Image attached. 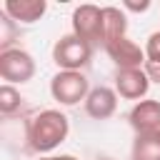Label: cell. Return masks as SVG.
I'll use <instances>...</instances> for the list:
<instances>
[{
	"instance_id": "3957f363",
	"label": "cell",
	"mask_w": 160,
	"mask_h": 160,
	"mask_svg": "<svg viewBox=\"0 0 160 160\" xmlns=\"http://www.w3.org/2000/svg\"><path fill=\"white\" fill-rule=\"evenodd\" d=\"M50 95L60 105H78L80 100L90 95L88 78L78 70H60L50 80Z\"/></svg>"
},
{
	"instance_id": "30bf717a",
	"label": "cell",
	"mask_w": 160,
	"mask_h": 160,
	"mask_svg": "<svg viewBox=\"0 0 160 160\" xmlns=\"http://www.w3.org/2000/svg\"><path fill=\"white\" fill-rule=\"evenodd\" d=\"M48 10V2L45 0H5L2 2V12L10 15L18 25H32L38 22Z\"/></svg>"
},
{
	"instance_id": "ba28073f",
	"label": "cell",
	"mask_w": 160,
	"mask_h": 160,
	"mask_svg": "<svg viewBox=\"0 0 160 160\" xmlns=\"http://www.w3.org/2000/svg\"><path fill=\"white\" fill-rule=\"evenodd\" d=\"M128 122L135 135L158 132L160 130V100H140L128 112Z\"/></svg>"
},
{
	"instance_id": "8fae6325",
	"label": "cell",
	"mask_w": 160,
	"mask_h": 160,
	"mask_svg": "<svg viewBox=\"0 0 160 160\" xmlns=\"http://www.w3.org/2000/svg\"><path fill=\"white\" fill-rule=\"evenodd\" d=\"M125 32H128V15L120 8H115V5L102 8V38H105V42L125 38Z\"/></svg>"
},
{
	"instance_id": "6da1fadb",
	"label": "cell",
	"mask_w": 160,
	"mask_h": 160,
	"mask_svg": "<svg viewBox=\"0 0 160 160\" xmlns=\"http://www.w3.org/2000/svg\"><path fill=\"white\" fill-rule=\"evenodd\" d=\"M70 132V122L68 118L60 112V110H40L32 120H30V128H28V140H30V148L35 152H50L55 150Z\"/></svg>"
},
{
	"instance_id": "9a60e30c",
	"label": "cell",
	"mask_w": 160,
	"mask_h": 160,
	"mask_svg": "<svg viewBox=\"0 0 160 160\" xmlns=\"http://www.w3.org/2000/svg\"><path fill=\"white\" fill-rule=\"evenodd\" d=\"M145 58H148V62H160V30H155V32L148 35Z\"/></svg>"
},
{
	"instance_id": "5bb4252c",
	"label": "cell",
	"mask_w": 160,
	"mask_h": 160,
	"mask_svg": "<svg viewBox=\"0 0 160 160\" xmlns=\"http://www.w3.org/2000/svg\"><path fill=\"white\" fill-rule=\"evenodd\" d=\"M18 32H20V30H18V22L0 10V52H2V50H10V42L15 40Z\"/></svg>"
},
{
	"instance_id": "8992f818",
	"label": "cell",
	"mask_w": 160,
	"mask_h": 160,
	"mask_svg": "<svg viewBox=\"0 0 160 160\" xmlns=\"http://www.w3.org/2000/svg\"><path fill=\"white\" fill-rule=\"evenodd\" d=\"M105 52L110 55V60L118 65V70H125V68H142L148 62L145 58V48H140L138 42H132L128 35L125 38H118L112 42H105L102 45Z\"/></svg>"
},
{
	"instance_id": "4fadbf2b",
	"label": "cell",
	"mask_w": 160,
	"mask_h": 160,
	"mask_svg": "<svg viewBox=\"0 0 160 160\" xmlns=\"http://www.w3.org/2000/svg\"><path fill=\"white\" fill-rule=\"evenodd\" d=\"M20 105H22L20 92H18L12 85L2 82V85H0V112H2V115H12L15 110H20Z\"/></svg>"
},
{
	"instance_id": "5b68a950",
	"label": "cell",
	"mask_w": 160,
	"mask_h": 160,
	"mask_svg": "<svg viewBox=\"0 0 160 160\" xmlns=\"http://www.w3.org/2000/svg\"><path fill=\"white\" fill-rule=\"evenodd\" d=\"M72 35H78L88 45L105 42V38H102V8L92 5V2L78 5L72 10Z\"/></svg>"
},
{
	"instance_id": "7c38bea8",
	"label": "cell",
	"mask_w": 160,
	"mask_h": 160,
	"mask_svg": "<svg viewBox=\"0 0 160 160\" xmlns=\"http://www.w3.org/2000/svg\"><path fill=\"white\" fill-rule=\"evenodd\" d=\"M132 160H160V130L135 135L132 140Z\"/></svg>"
},
{
	"instance_id": "ffe728a7",
	"label": "cell",
	"mask_w": 160,
	"mask_h": 160,
	"mask_svg": "<svg viewBox=\"0 0 160 160\" xmlns=\"http://www.w3.org/2000/svg\"><path fill=\"white\" fill-rule=\"evenodd\" d=\"M102 160H110V158H102Z\"/></svg>"
},
{
	"instance_id": "277c9868",
	"label": "cell",
	"mask_w": 160,
	"mask_h": 160,
	"mask_svg": "<svg viewBox=\"0 0 160 160\" xmlns=\"http://www.w3.org/2000/svg\"><path fill=\"white\" fill-rule=\"evenodd\" d=\"M32 75H35V60L28 50L10 48L0 52V78L8 85H22L32 80Z\"/></svg>"
},
{
	"instance_id": "52a82bcc",
	"label": "cell",
	"mask_w": 160,
	"mask_h": 160,
	"mask_svg": "<svg viewBox=\"0 0 160 160\" xmlns=\"http://www.w3.org/2000/svg\"><path fill=\"white\" fill-rule=\"evenodd\" d=\"M150 90V78L142 68H125L115 72V92L125 100H138L145 98Z\"/></svg>"
},
{
	"instance_id": "7a4b0ae2",
	"label": "cell",
	"mask_w": 160,
	"mask_h": 160,
	"mask_svg": "<svg viewBox=\"0 0 160 160\" xmlns=\"http://www.w3.org/2000/svg\"><path fill=\"white\" fill-rule=\"evenodd\" d=\"M92 58V45H88L85 40H80L78 35H62L55 45H52V60L60 70H82Z\"/></svg>"
},
{
	"instance_id": "9c48e42d",
	"label": "cell",
	"mask_w": 160,
	"mask_h": 160,
	"mask_svg": "<svg viewBox=\"0 0 160 160\" xmlns=\"http://www.w3.org/2000/svg\"><path fill=\"white\" fill-rule=\"evenodd\" d=\"M115 110H118V92L112 88L105 85L92 88L90 95L85 98V112L95 120H108L115 115Z\"/></svg>"
},
{
	"instance_id": "d6986e66",
	"label": "cell",
	"mask_w": 160,
	"mask_h": 160,
	"mask_svg": "<svg viewBox=\"0 0 160 160\" xmlns=\"http://www.w3.org/2000/svg\"><path fill=\"white\" fill-rule=\"evenodd\" d=\"M40 160H50V158H40Z\"/></svg>"
},
{
	"instance_id": "2e32d148",
	"label": "cell",
	"mask_w": 160,
	"mask_h": 160,
	"mask_svg": "<svg viewBox=\"0 0 160 160\" xmlns=\"http://www.w3.org/2000/svg\"><path fill=\"white\" fill-rule=\"evenodd\" d=\"M142 70L148 72L150 82H158V85H160V62H145V65H142Z\"/></svg>"
},
{
	"instance_id": "ac0fdd59",
	"label": "cell",
	"mask_w": 160,
	"mask_h": 160,
	"mask_svg": "<svg viewBox=\"0 0 160 160\" xmlns=\"http://www.w3.org/2000/svg\"><path fill=\"white\" fill-rule=\"evenodd\" d=\"M50 160H78L75 155H52Z\"/></svg>"
},
{
	"instance_id": "e0dca14e",
	"label": "cell",
	"mask_w": 160,
	"mask_h": 160,
	"mask_svg": "<svg viewBox=\"0 0 160 160\" xmlns=\"http://www.w3.org/2000/svg\"><path fill=\"white\" fill-rule=\"evenodd\" d=\"M122 8H125V10H132V12H145V10L150 8V0H142V2H135V0H125V2H122Z\"/></svg>"
}]
</instances>
